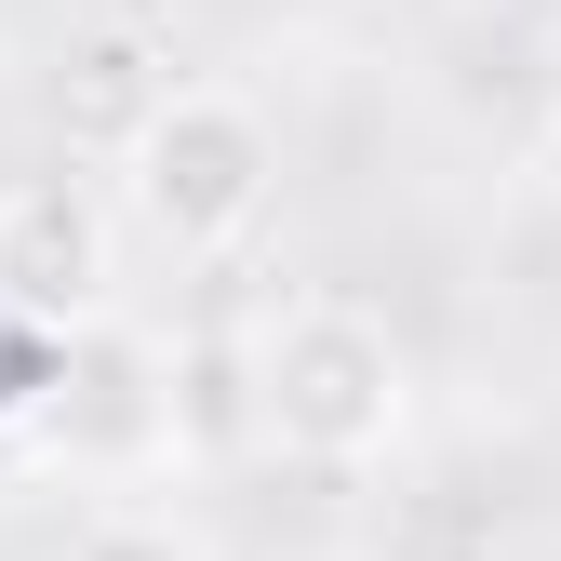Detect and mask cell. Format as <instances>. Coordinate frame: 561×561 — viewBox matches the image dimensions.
<instances>
[{
	"mask_svg": "<svg viewBox=\"0 0 561 561\" xmlns=\"http://www.w3.org/2000/svg\"><path fill=\"white\" fill-rule=\"evenodd\" d=\"M241 414L280 468L362 481L414 428V347L362 295H267L254 334H241Z\"/></svg>",
	"mask_w": 561,
	"mask_h": 561,
	"instance_id": "6da1fadb",
	"label": "cell"
},
{
	"mask_svg": "<svg viewBox=\"0 0 561 561\" xmlns=\"http://www.w3.org/2000/svg\"><path fill=\"white\" fill-rule=\"evenodd\" d=\"M121 201L134 228L174 254H241L280 201V134L241 81H174L148 94V121L121 134Z\"/></svg>",
	"mask_w": 561,
	"mask_h": 561,
	"instance_id": "7a4b0ae2",
	"label": "cell"
},
{
	"mask_svg": "<svg viewBox=\"0 0 561 561\" xmlns=\"http://www.w3.org/2000/svg\"><path fill=\"white\" fill-rule=\"evenodd\" d=\"M27 455L94 481V495H148V481H174L187 455V401H174V347L148 321H94L54 347V375L27 401Z\"/></svg>",
	"mask_w": 561,
	"mask_h": 561,
	"instance_id": "3957f363",
	"label": "cell"
},
{
	"mask_svg": "<svg viewBox=\"0 0 561 561\" xmlns=\"http://www.w3.org/2000/svg\"><path fill=\"white\" fill-rule=\"evenodd\" d=\"M0 321L41 334V347L121 321V228L81 174H14L0 187Z\"/></svg>",
	"mask_w": 561,
	"mask_h": 561,
	"instance_id": "277c9868",
	"label": "cell"
},
{
	"mask_svg": "<svg viewBox=\"0 0 561 561\" xmlns=\"http://www.w3.org/2000/svg\"><path fill=\"white\" fill-rule=\"evenodd\" d=\"M54 561H215V548H201V522L161 508V495H94L81 522H67Z\"/></svg>",
	"mask_w": 561,
	"mask_h": 561,
	"instance_id": "5b68a950",
	"label": "cell"
},
{
	"mask_svg": "<svg viewBox=\"0 0 561 561\" xmlns=\"http://www.w3.org/2000/svg\"><path fill=\"white\" fill-rule=\"evenodd\" d=\"M535 94H548V134H561V14H548V54H535Z\"/></svg>",
	"mask_w": 561,
	"mask_h": 561,
	"instance_id": "8992f818",
	"label": "cell"
}]
</instances>
